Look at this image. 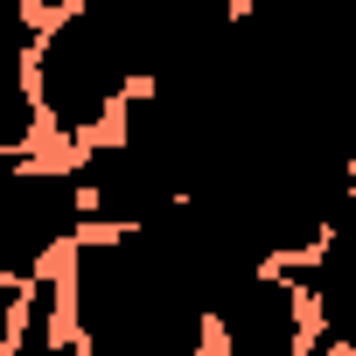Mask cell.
<instances>
[{"label":"cell","mask_w":356,"mask_h":356,"mask_svg":"<svg viewBox=\"0 0 356 356\" xmlns=\"http://www.w3.org/2000/svg\"><path fill=\"white\" fill-rule=\"evenodd\" d=\"M63 307L84 356H203L210 335V314L189 307L133 238H77Z\"/></svg>","instance_id":"6da1fadb"},{"label":"cell","mask_w":356,"mask_h":356,"mask_svg":"<svg viewBox=\"0 0 356 356\" xmlns=\"http://www.w3.org/2000/svg\"><path fill=\"white\" fill-rule=\"evenodd\" d=\"M29 91H35V112L49 119L56 140L70 147H91L105 119H119V105L140 91L105 15L98 8H63L42 35H35V56H29Z\"/></svg>","instance_id":"7a4b0ae2"},{"label":"cell","mask_w":356,"mask_h":356,"mask_svg":"<svg viewBox=\"0 0 356 356\" xmlns=\"http://www.w3.org/2000/svg\"><path fill=\"white\" fill-rule=\"evenodd\" d=\"M84 231V196H77V175L49 168V161H22L0 189V280L8 286H35L42 266L77 245Z\"/></svg>","instance_id":"3957f363"},{"label":"cell","mask_w":356,"mask_h":356,"mask_svg":"<svg viewBox=\"0 0 356 356\" xmlns=\"http://www.w3.org/2000/svg\"><path fill=\"white\" fill-rule=\"evenodd\" d=\"M70 175H77V196H84V224H98V238H133V231H147L161 210L182 203L168 175L147 168V161H140L133 147H119V140H91Z\"/></svg>","instance_id":"277c9868"},{"label":"cell","mask_w":356,"mask_h":356,"mask_svg":"<svg viewBox=\"0 0 356 356\" xmlns=\"http://www.w3.org/2000/svg\"><path fill=\"white\" fill-rule=\"evenodd\" d=\"M217 335H224V356H300L307 349V307H300L293 280L280 266H266L217 307Z\"/></svg>","instance_id":"5b68a950"},{"label":"cell","mask_w":356,"mask_h":356,"mask_svg":"<svg viewBox=\"0 0 356 356\" xmlns=\"http://www.w3.org/2000/svg\"><path fill=\"white\" fill-rule=\"evenodd\" d=\"M22 293H29V286H8V280H0V356L22 342Z\"/></svg>","instance_id":"8992f818"},{"label":"cell","mask_w":356,"mask_h":356,"mask_svg":"<svg viewBox=\"0 0 356 356\" xmlns=\"http://www.w3.org/2000/svg\"><path fill=\"white\" fill-rule=\"evenodd\" d=\"M8 356H84V349H77L70 335H22Z\"/></svg>","instance_id":"52a82bcc"}]
</instances>
